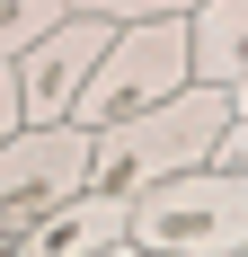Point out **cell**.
<instances>
[{
  "mask_svg": "<svg viewBox=\"0 0 248 257\" xmlns=\"http://www.w3.org/2000/svg\"><path fill=\"white\" fill-rule=\"evenodd\" d=\"M9 133H18V71L0 62V142H9Z\"/></svg>",
  "mask_w": 248,
  "mask_h": 257,
  "instance_id": "10",
  "label": "cell"
},
{
  "mask_svg": "<svg viewBox=\"0 0 248 257\" xmlns=\"http://www.w3.org/2000/svg\"><path fill=\"white\" fill-rule=\"evenodd\" d=\"M195 0H71V18H106V27H151V18H186Z\"/></svg>",
  "mask_w": 248,
  "mask_h": 257,
  "instance_id": "9",
  "label": "cell"
},
{
  "mask_svg": "<svg viewBox=\"0 0 248 257\" xmlns=\"http://www.w3.org/2000/svg\"><path fill=\"white\" fill-rule=\"evenodd\" d=\"M124 239V195H98V186H80L71 204L36 213V231H27L18 257H98Z\"/></svg>",
  "mask_w": 248,
  "mask_h": 257,
  "instance_id": "7",
  "label": "cell"
},
{
  "mask_svg": "<svg viewBox=\"0 0 248 257\" xmlns=\"http://www.w3.org/2000/svg\"><path fill=\"white\" fill-rule=\"evenodd\" d=\"M248 98H230V89H177V98L142 106V115H124V124L89 133V186L98 195H142V186L160 178H186V169H204V151H213V133L239 124Z\"/></svg>",
  "mask_w": 248,
  "mask_h": 257,
  "instance_id": "1",
  "label": "cell"
},
{
  "mask_svg": "<svg viewBox=\"0 0 248 257\" xmlns=\"http://www.w3.org/2000/svg\"><path fill=\"white\" fill-rule=\"evenodd\" d=\"M106 45H115L106 18H62V27H45V36L9 62V71H18V124H27V133L71 124V98L89 89V71H98Z\"/></svg>",
  "mask_w": 248,
  "mask_h": 257,
  "instance_id": "4",
  "label": "cell"
},
{
  "mask_svg": "<svg viewBox=\"0 0 248 257\" xmlns=\"http://www.w3.org/2000/svg\"><path fill=\"white\" fill-rule=\"evenodd\" d=\"M98 257H151V248H133V239H115V248H98Z\"/></svg>",
  "mask_w": 248,
  "mask_h": 257,
  "instance_id": "12",
  "label": "cell"
},
{
  "mask_svg": "<svg viewBox=\"0 0 248 257\" xmlns=\"http://www.w3.org/2000/svg\"><path fill=\"white\" fill-rule=\"evenodd\" d=\"M71 18V0H0V62H18L45 27H62Z\"/></svg>",
  "mask_w": 248,
  "mask_h": 257,
  "instance_id": "8",
  "label": "cell"
},
{
  "mask_svg": "<svg viewBox=\"0 0 248 257\" xmlns=\"http://www.w3.org/2000/svg\"><path fill=\"white\" fill-rule=\"evenodd\" d=\"M124 239L151 257H248V186L186 169L142 195H124Z\"/></svg>",
  "mask_w": 248,
  "mask_h": 257,
  "instance_id": "2",
  "label": "cell"
},
{
  "mask_svg": "<svg viewBox=\"0 0 248 257\" xmlns=\"http://www.w3.org/2000/svg\"><path fill=\"white\" fill-rule=\"evenodd\" d=\"M89 186V133L80 124H45V133H9L0 142V213H53Z\"/></svg>",
  "mask_w": 248,
  "mask_h": 257,
  "instance_id": "5",
  "label": "cell"
},
{
  "mask_svg": "<svg viewBox=\"0 0 248 257\" xmlns=\"http://www.w3.org/2000/svg\"><path fill=\"white\" fill-rule=\"evenodd\" d=\"M186 89V18H151V27H115V45L98 53L89 89L71 98V124L80 133H106L142 106L177 98Z\"/></svg>",
  "mask_w": 248,
  "mask_h": 257,
  "instance_id": "3",
  "label": "cell"
},
{
  "mask_svg": "<svg viewBox=\"0 0 248 257\" xmlns=\"http://www.w3.org/2000/svg\"><path fill=\"white\" fill-rule=\"evenodd\" d=\"M248 0H195L186 9V80L248 98Z\"/></svg>",
  "mask_w": 248,
  "mask_h": 257,
  "instance_id": "6",
  "label": "cell"
},
{
  "mask_svg": "<svg viewBox=\"0 0 248 257\" xmlns=\"http://www.w3.org/2000/svg\"><path fill=\"white\" fill-rule=\"evenodd\" d=\"M27 231H36V213H0V257H18Z\"/></svg>",
  "mask_w": 248,
  "mask_h": 257,
  "instance_id": "11",
  "label": "cell"
}]
</instances>
